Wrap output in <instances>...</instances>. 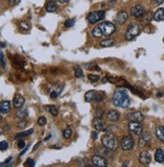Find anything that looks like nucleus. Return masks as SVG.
<instances>
[{"label":"nucleus","instance_id":"42","mask_svg":"<svg viewBox=\"0 0 164 167\" xmlns=\"http://www.w3.org/2000/svg\"><path fill=\"white\" fill-rule=\"evenodd\" d=\"M28 148H29V145H27V146H26V147H25V148L23 149V151H22V152H21V153L19 154V156L21 157V156H22V155H24V154H25V153H26V151L28 150Z\"/></svg>","mask_w":164,"mask_h":167},{"label":"nucleus","instance_id":"4","mask_svg":"<svg viewBox=\"0 0 164 167\" xmlns=\"http://www.w3.org/2000/svg\"><path fill=\"white\" fill-rule=\"evenodd\" d=\"M139 33H140V25L138 23H131L129 25L125 36H126L127 40H132V39H134Z\"/></svg>","mask_w":164,"mask_h":167},{"label":"nucleus","instance_id":"20","mask_svg":"<svg viewBox=\"0 0 164 167\" xmlns=\"http://www.w3.org/2000/svg\"><path fill=\"white\" fill-rule=\"evenodd\" d=\"M155 135L159 141L164 143V126H159L155 129Z\"/></svg>","mask_w":164,"mask_h":167},{"label":"nucleus","instance_id":"21","mask_svg":"<svg viewBox=\"0 0 164 167\" xmlns=\"http://www.w3.org/2000/svg\"><path fill=\"white\" fill-rule=\"evenodd\" d=\"M27 110L26 109H20L17 111L16 114H15V117L16 119H18V120H21V121H23V120L27 117Z\"/></svg>","mask_w":164,"mask_h":167},{"label":"nucleus","instance_id":"1","mask_svg":"<svg viewBox=\"0 0 164 167\" xmlns=\"http://www.w3.org/2000/svg\"><path fill=\"white\" fill-rule=\"evenodd\" d=\"M116 31V26L115 24L112 22H102L96 27L93 28L92 30V35L96 38H100L103 36H110Z\"/></svg>","mask_w":164,"mask_h":167},{"label":"nucleus","instance_id":"53","mask_svg":"<svg viewBox=\"0 0 164 167\" xmlns=\"http://www.w3.org/2000/svg\"><path fill=\"white\" fill-rule=\"evenodd\" d=\"M163 41H164V39H163Z\"/></svg>","mask_w":164,"mask_h":167},{"label":"nucleus","instance_id":"51","mask_svg":"<svg viewBox=\"0 0 164 167\" xmlns=\"http://www.w3.org/2000/svg\"><path fill=\"white\" fill-rule=\"evenodd\" d=\"M49 138H50V135H49V136H47V137H46V138H45V140H49Z\"/></svg>","mask_w":164,"mask_h":167},{"label":"nucleus","instance_id":"34","mask_svg":"<svg viewBox=\"0 0 164 167\" xmlns=\"http://www.w3.org/2000/svg\"><path fill=\"white\" fill-rule=\"evenodd\" d=\"M46 124V118L44 117V116H41L37 119V125H40V126H45Z\"/></svg>","mask_w":164,"mask_h":167},{"label":"nucleus","instance_id":"24","mask_svg":"<svg viewBox=\"0 0 164 167\" xmlns=\"http://www.w3.org/2000/svg\"><path fill=\"white\" fill-rule=\"evenodd\" d=\"M45 109L49 114L53 115V116H58L59 111H58V109L55 108L54 105H46V106H45Z\"/></svg>","mask_w":164,"mask_h":167},{"label":"nucleus","instance_id":"38","mask_svg":"<svg viewBox=\"0 0 164 167\" xmlns=\"http://www.w3.org/2000/svg\"><path fill=\"white\" fill-rule=\"evenodd\" d=\"M20 2V0H8V3L10 4L11 6H14V5H17Z\"/></svg>","mask_w":164,"mask_h":167},{"label":"nucleus","instance_id":"45","mask_svg":"<svg viewBox=\"0 0 164 167\" xmlns=\"http://www.w3.org/2000/svg\"><path fill=\"white\" fill-rule=\"evenodd\" d=\"M40 143H41V142H38V143H37L36 145H34V147H33V151H35V150H36V149H37L38 147H40Z\"/></svg>","mask_w":164,"mask_h":167},{"label":"nucleus","instance_id":"40","mask_svg":"<svg viewBox=\"0 0 164 167\" xmlns=\"http://www.w3.org/2000/svg\"><path fill=\"white\" fill-rule=\"evenodd\" d=\"M26 122H25V121H23L22 123H18V124H17V125H16V128H24L25 126H26Z\"/></svg>","mask_w":164,"mask_h":167},{"label":"nucleus","instance_id":"36","mask_svg":"<svg viewBox=\"0 0 164 167\" xmlns=\"http://www.w3.org/2000/svg\"><path fill=\"white\" fill-rule=\"evenodd\" d=\"M25 165L27 166H30V167H33L34 165H35V162H34L31 158H28V159L26 160V162H25Z\"/></svg>","mask_w":164,"mask_h":167},{"label":"nucleus","instance_id":"10","mask_svg":"<svg viewBox=\"0 0 164 167\" xmlns=\"http://www.w3.org/2000/svg\"><path fill=\"white\" fill-rule=\"evenodd\" d=\"M151 154L148 151H142L139 155V162L143 165H148L151 162Z\"/></svg>","mask_w":164,"mask_h":167},{"label":"nucleus","instance_id":"31","mask_svg":"<svg viewBox=\"0 0 164 167\" xmlns=\"http://www.w3.org/2000/svg\"><path fill=\"white\" fill-rule=\"evenodd\" d=\"M94 116L95 118H102L104 116V110L101 108H97L94 112Z\"/></svg>","mask_w":164,"mask_h":167},{"label":"nucleus","instance_id":"33","mask_svg":"<svg viewBox=\"0 0 164 167\" xmlns=\"http://www.w3.org/2000/svg\"><path fill=\"white\" fill-rule=\"evenodd\" d=\"M75 25V19L73 18H70V19H67L66 22H64V26L66 27H73Z\"/></svg>","mask_w":164,"mask_h":167},{"label":"nucleus","instance_id":"15","mask_svg":"<svg viewBox=\"0 0 164 167\" xmlns=\"http://www.w3.org/2000/svg\"><path fill=\"white\" fill-rule=\"evenodd\" d=\"M24 103H25L24 98L21 95H19V94H16L13 98V106L15 108H17V109L21 108V107L24 105Z\"/></svg>","mask_w":164,"mask_h":167},{"label":"nucleus","instance_id":"52","mask_svg":"<svg viewBox=\"0 0 164 167\" xmlns=\"http://www.w3.org/2000/svg\"><path fill=\"white\" fill-rule=\"evenodd\" d=\"M1 122H2V116L0 115V123H1Z\"/></svg>","mask_w":164,"mask_h":167},{"label":"nucleus","instance_id":"46","mask_svg":"<svg viewBox=\"0 0 164 167\" xmlns=\"http://www.w3.org/2000/svg\"><path fill=\"white\" fill-rule=\"evenodd\" d=\"M154 2L156 4H161V3L164 2V0H154Z\"/></svg>","mask_w":164,"mask_h":167},{"label":"nucleus","instance_id":"18","mask_svg":"<svg viewBox=\"0 0 164 167\" xmlns=\"http://www.w3.org/2000/svg\"><path fill=\"white\" fill-rule=\"evenodd\" d=\"M107 117H108V119H109V121H111V122H117L120 119V114H119L118 111L110 110L107 114Z\"/></svg>","mask_w":164,"mask_h":167},{"label":"nucleus","instance_id":"44","mask_svg":"<svg viewBox=\"0 0 164 167\" xmlns=\"http://www.w3.org/2000/svg\"><path fill=\"white\" fill-rule=\"evenodd\" d=\"M92 137H93V139L94 140H97V138H98V133L97 132H92Z\"/></svg>","mask_w":164,"mask_h":167},{"label":"nucleus","instance_id":"43","mask_svg":"<svg viewBox=\"0 0 164 167\" xmlns=\"http://www.w3.org/2000/svg\"><path fill=\"white\" fill-rule=\"evenodd\" d=\"M108 5H109V6H113L114 5V4L116 3V0H108Z\"/></svg>","mask_w":164,"mask_h":167},{"label":"nucleus","instance_id":"16","mask_svg":"<svg viewBox=\"0 0 164 167\" xmlns=\"http://www.w3.org/2000/svg\"><path fill=\"white\" fill-rule=\"evenodd\" d=\"M11 110V104L9 101H2L0 103V113L8 114Z\"/></svg>","mask_w":164,"mask_h":167},{"label":"nucleus","instance_id":"37","mask_svg":"<svg viewBox=\"0 0 164 167\" xmlns=\"http://www.w3.org/2000/svg\"><path fill=\"white\" fill-rule=\"evenodd\" d=\"M0 61H1V65L3 67V68L5 67V61H4V55L2 51H0Z\"/></svg>","mask_w":164,"mask_h":167},{"label":"nucleus","instance_id":"39","mask_svg":"<svg viewBox=\"0 0 164 167\" xmlns=\"http://www.w3.org/2000/svg\"><path fill=\"white\" fill-rule=\"evenodd\" d=\"M12 160V157H8L7 158V159L5 160V161H4V162H2V163H0V167H1V166H3V165H6L7 163H9V162Z\"/></svg>","mask_w":164,"mask_h":167},{"label":"nucleus","instance_id":"41","mask_svg":"<svg viewBox=\"0 0 164 167\" xmlns=\"http://www.w3.org/2000/svg\"><path fill=\"white\" fill-rule=\"evenodd\" d=\"M17 145H18V148H24L25 147V142H24V141H22V140H20Z\"/></svg>","mask_w":164,"mask_h":167},{"label":"nucleus","instance_id":"11","mask_svg":"<svg viewBox=\"0 0 164 167\" xmlns=\"http://www.w3.org/2000/svg\"><path fill=\"white\" fill-rule=\"evenodd\" d=\"M151 140V136L148 132H142L139 138V146L140 147H144L146 146Z\"/></svg>","mask_w":164,"mask_h":167},{"label":"nucleus","instance_id":"48","mask_svg":"<svg viewBox=\"0 0 164 167\" xmlns=\"http://www.w3.org/2000/svg\"><path fill=\"white\" fill-rule=\"evenodd\" d=\"M5 46H6V44H3V42L0 41V48H5Z\"/></svg>","mask_w":164,"mask_h":167},{"label":"nucleus","instance_id":"50","mask_svg":"<svg viewBox=\"0 0 164 167\" xmlns=\"http://www.w3.org/2000/svg\"><path fill=\"white\" fill-rule=\"evenodd\" d=\"M3 133V129H2V128H0V135H1Z\"/></svg>","mask_w":164,"mask_h":167},{"label":"nucleus","instance_id":"47","mask_svg":"<svg viewBox=\"0 0 164 167\" xmlns=\"http://www.w3.org/2000/svg\"><path fill=\"white\" fill-rule=\"evenodd\" d=\"M58 1H59V3H67V2L70 1V0H58Z\"/></svg>","mask_w":164,"mask_h":167},{"label":"nucleus","instance_id":"49","mask_svg":"<svg viewBox=\"0 0 164 167\" xmlns=\"http://www.w3.org/2000/svg\"><path fill=\"white\" fill-rule=\"evenodd\" d=\"M162 95H163V94H162V93H160V92L157 93V97H162Z\"/></svg>","mask_w":164,"mask_h":167},{"label":"nucleus","instance_id":"12","mask_svg":"<svg viewBox=\"0 0 164 167\" xmlns=\"http://www.w3.org/2000/svg\"><path fill=\"white\" fill-rule=\"evenodd\" d=\"M127 118L130 120V121H135V122H141L143 121L144 115L141 112H133L127 114Z\"/></svg>","mask_w":164,"mask_h":167},{"label":"nucleus","instance_id":"29","mask_svg":"<svg viewBox=\"0 0 164 167\" xmlns=\"http://www.w3.org/2000/svg\"><path fill=\"white\" fill-rule=\"evenodd\" d=\"M74 72H75L76 78L81 79V78H83V77H84V72H83V71H82V68L80 67H74Z\"/></svg>","mask_w":164,"mask_h":167},{"label":"nucleus","instance_id":"7","mask_svg":"<svg viewBox=\"0 0 164 167\" xmlns=\"http://www.w3.org/2000/svg\"><path fill=\"white\" fill-rule=\"evenodd\" d=\"M134 139L132 138V136H125L121 140V147L124 151H129L134 147Z\"/></svg>","mask_w":164,"mask_h":167},{"label":"nucleus","instance_id":"8","mask_svg":"<svg viewBox=\"0 0 164 167\" xmlns=\"http://www.w3.org/2000/svg\"><path fill=\"white\" fill-rule=\"evenodd\" d=\"M92 163L95 166H98V167H106L108 165V161L106 158H104L103 156L95 155L92 157Z\"/></svg>","mask_w":164,"mask_h":167},{"label":"nucleus","instance_id":"30","mask_svg":"<svg viewBox=\"0 0 164 167\" xmlns=\"http://www.w3.org/2000/svg\"><path fill=\"white\" fill-rule=\"evenodd\" d=\"M72 130H71V128H66L63 131V138L64 139H70L71 137H72Z\"/></svg>","mask_w":164,"mask_h":167},{"label":"nucleus","instance_id":"3","mask_svg":"<svg viewBox=\"0 0 164 167\" xmlns=\"http://www.w3.org/2000/svg\"><path fill=\"white\" fill-rule=\"evenodd\" d=\"M102 145L108 150H116L118 148V139L115 135L111 133H107L102 136L101 139Z\"/></svg>","mask_w":164,"mask_h":167},{"label":"nucleus","instance_id":"35","mask_svg":"<svg viewBox=\"0 0 164 167\" xmlns=\"http://www.w3.org/2000/svg\"><path fill=\"white\" fill-rule=\"evenodd\" d=\"M7 148H8V143L6 141H1V142H0V150L1 151L6 150Z\"/></svg>","mask_w":164,"mask_h":167},{"label":"nucleus","instance_id":"2","mask_svg":"<svg viewBox=\"0 0 164 167\" xmlns=\"http://www.w3.org/2000/svg\"><path fill=\"white\" fill-rule=\"evenodd\" d=\"M113 103L115 106L121 107V108H128L131 104L130 98H129L128 93L124 89L116 90L113 95Z\"/></svg>","mask_w":164,"mask_h":167},{"label":"nucleus","instance_id":"23","mask_svg":"<svg viewBox=\"0 0 164 167\" xmlns=\"http://www.w3.org/2000/svg\"><path fill=\"white\" fill-rule=\"evenodd\" d=\"M115 44V40L112 39V38H106V39H103L100 42V45L103 48H110V46H113Z\"/></svg>","mask_w":164,"mask_h":167},{"label":"nucleus","instance_id":"14","mask_svg":"<svg viewBox=\"0 0 164 167\" xmlns=\"http://www.w3.org/2000/svg\"><path fill=\"white\" fill-rule=\"evenodd\" d=\"M93 126L97 131H102V130L106 129L105 123H104V121H103L102 118H95L94 121H93Z\"/></svg>","mask_w":164,"mask_h":167},{"label":"nucleus","instance_id":"17","mask_svg":"<svg viewBox=\"0 0 164 167\" xmlns=\"http://www.w3.org/2000/svg\"><path fill=\"white\" fill-rule=\"evenodd\" d=\"M45 10L49 13H54V12H57L58 10V5L54 0H49L45 3Z\"/></svg>","mask_w":164,"mask_h":167},{"label":"nucleus","instance_id":"32","mask_svg":"<svg viewBox=\"0 0 164 167\" xmlns=\"http://www.w3.org/2000/svg\"><path fill=\"white\" fill-rule=\"evenodd\" d=\"M88 79L91 83H97L99 80H100V77H99L98 75H92V74H90L88 75Z\"/></svg>","mask_w":164,"mask_h":167},{"label":"nucleus","instance_id":"27","mask_svg":"<svg viewBox=\"0 0 164 167\" xmlns=\"http://www.w3.org/2000/svg\"><path fill=\"white\" fill-rule=\"evenodd\" d=\"M33 133V130L32 129H29L27 131H24V132H19V133H17L14 137V139H19V138H22V137H25V136H28L30 134Z\"/></svg>","mask_w":164,"mask_h":167},{"label":"nucleus","instance_id":"26","mask_svg":"<svg viewBox=\"0 0 164 167\" xmlns=\"http://www.w3.org/2000/svg\"><path fill=\"white\" fill-rule=\"evenodd\" d=\"M105 99V93L104 92H96V96H95L94 101L96 103H101Z\"/></svg>","mask_w":164,"mask_h":167},{"label":"nucleus","instance_id":"25","mask_svg":"<svg viewBox=\"0 0 164 167\" xmlns=\"http://www.w3.org/2000/svg\"><path fill=\"white\" fill-rule=\"evenodd\" d=\"M95 96H96V91H88L85 95L86 102H88V103L93 102L95 99Z\"/></svg>","mask_w":164,"mask_h":167},{"label":"nucleus","instance_id":"5","mask_svg":"<svg viewBox=\"0 0 164 167\" xmlns=\"http://www.w3.org/2000/svg\"><path fill=\"white\" fill-rule=\"evenodd\" d=\"M105 18V11L104 10H98V11H93L90 12L87 16V19L90 23H97L99 21Z\"/></svg>","mask_w":164,"mask_h":167},{"label":"nucleus","instance_id":"28","mask_svg":"<svg viewBox=\"0 0 164 167\" xmlns=\"http://www.w3.org/2000/svg\"><path fill=\"white\" fill-rule=\"evenodd\" d=\"M19 28L21 30H29L30 29V23L28 21H20L19 22Z\"/></svg>","mask_w":164,"mask_h":167},{"label":"nucleus","instance_id":"19","mask_svg":"<svg viewBox=\"0 0 164 167\" xmlns=\"http://www.w3.org/2000/svg\"><path fill=\"white\" fill-rule=\"evenodd\" d=\"M153 19L156 21H162L164 20V8H158L153 14Z\"/></svg>","mask_w":164,"mask_h":167},{"label":"nucleus","instance_id":"13","mask_svg":"<svg viewBox=\"0 0 164 167\" xmlns=\"http://www.w3.org/2000/svg\"><path fill=\"white\" fill-rule=\"evenodd\" d=\"M127 19H128V13H127V11H125V10H121L120 12H118L117 16H116V18H115L116 22L118 24H124L126 22Z\"/></svg>","mask_w":164,"mask_h":167},{"label":"nucleus","instance_id":"9","mask_svg":"<svg viewBox=\"0 0 164 167\" xmlns=\"http://www.w3.org/2000/svg\"><path fill=\"white\" fill-rule=\"evenodd\" d=\"M131 14H132V16L136 17V18H140V17L145 15V8L142 5H140V4H138V5H135L134 7H132Z\"/></svg>","mask_w":164,"mask_h":167},{"label":"nucleus","instance_id":"22","mask_svg":"<svg viewBox=\"0 0 164 167\" xmlns=\"http://www.w3.org/2000/svg\"><path fill=\"white\" fill-rule=\"evenodd\" d=\"M154 158L157 162H159V163L164 162V151L161 150V149H157V150L155 151Z\"/></svg>","mask_w":164,"mask_h":167},{"label":"nucleus","instance_id":"6","mask_svg":"<svg viewBox=\"0 0 164 167\" xmlns=\"http://www.w3.org/2000/svg\"><path fill=\"white\" fill-rule=\"evenodd\" d=\"M128 129L132 135H136V136H140L142 132H143L142 125L140 124V122H135V121H131L129 123Z\"/></svg>","mask_w":164,"mask_h":167}]
</instances>
